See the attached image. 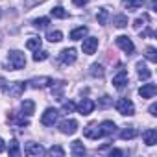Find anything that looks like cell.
<instances>
[{
  "mask_svg": "<svg viewBox=\"0 0 157 157\" xmlns=\"http://www.w3.org/2000/svg\"><path fill=\"white\" fill-rule=\"evenodd\" d=\"M144 2H146V0H122V6H124L128 11H135V10H139L140 6H144Z\"/></svg>",
  "mask_w": 157,
  "mask_h": 157,
  "instance_id": "21",
  "label": "cell"
},
{
  "mask_svg": "<svg viewBox=\"0 0 157 157\" xmlns=\"http://www.w3.org/2000/svg\"><path fill=\"white\" fill-rule=\"evenodd\" d=\"M113 85H115L117 89H124V87L128 85V70H126L124 67H120L118 72L113 76Z\"/></svg>",
  "mask_w": 157,
  "mask_h": 157,
  "instance_id": "5",
  "label": "cell"
},
{
  "mask_svg": "<svg viewBox=\"0 0 157 157\" xmlns=\"http://www.w3.org/2000/svg\"><path fill=\"white\" fill-rule=\"evenodd\" d=\"M115 129H117V126H115V122H111V120H105V122L100 124V133H102V137H109V135H113Z\"/></svg>",
  "mask_w": 157,
  "mask_h": 157,
  "instance_id": "17",
  "label": "cell"
},
{
  "mask_svg": "<svg viewBox=\"0 0 157 157\" xmlns=\"http://www.w3.org/2000/svg\"><path fill=\"white\" fill-rule=\"evenodd\" d=\"M0 17H2V10H0Z\"/></svg>",
  "mask_w": 157,
  "mask_h": 157,
  "instance_id": "46",
  "label": "cell"
},
{
  "mask_svg": "<svg viewBox=\"0 0 157 157\" xmlns=\"http://www.w3.org/2000/svg\"><path fill=\"white\" fill-rule=\"evenodd\" d=\"M70 151H72L74 157H83V155H85V146H83V142H82V140H74L72 146H70Z\"/></svg>",
  "mask_w": 157,
  "mask_h": 157,
  "instance_id": "19",
  "label": "cell"
},
{
  "mask_svg": "<svg viewBox=\"0 0 157 157\" xmlns=\"http://www.w3.org/2000/svg\"><path fill=\"white\" fill-rule=\"evenodd\" d=\"M139 135V131L135 129V126H128V128H124L122 131H120V139L122 140H131V139H135Z\"/></svg>",
  "mask_w": 157,
  "mask_h": 157,
  "instance_id": "20",
  "label": "cell"
},
{
  "mask_svg": "<svg viewBox=\"0 0 157 157\" xmlns=\"http://www.w3.org/2000/svg\"><path fill=\"white\" fill-rule=\"evenodd\" d=\"M41 43H43V41H41L39 37H30V39L26 41V48H28V50H39V48H41Z\"/></svg>",
  "mask_w": 157,
  "mask_h": 157,
  "instance_id": "28",
  "label": "cell"
},
{
  "mask_svg": "<svg viewBox=\"0 0 157 157\" xmlns=\"http://www.w3.org/2000/svg\"><path fill=\"white\" fill-rule=\"evenodd\" d=\"M21 109H22V115L32 117V115H33V111H35V104H33L32 100H24V102H22V105H21Z\"/></svg>",
  "mask_w": 157,
  "mask_h": 157,
  "instance_id": "24",
  "label": "cell"
},
{
  "mask_svg": "<svg viewBox=\"0 0 157 157\" xmlns=\"http://www.w3.org/2000/svg\"><path fill=\"white\" fill-rule=\"evenodd\" d=\"M137 72H139V78H140V80H150V78H151V70H150L142 61L137 63Z\"/></svg>",
  "mask_w": 157,
  "mask_h": 157,
  "instance_id": "22",
  "label": "cell"
},
{
  "mask_svg": "<svg viewBox=\"0 0 157 157\" xmlns=\"http://www.w3.org/2000/svg\"><path fill=\"white\" fill-rule=\"evenodd\" d=\"M148 21H150V17H148V15H142V17L135 19V22H133V28H135V30L139 32V30H140V26H146L144 22H148Z\"/></svg>",
  "mask_w": 157,
  "mask_h": 157,
  "instance_id": "34",
  "label": "cell"
},
{
  "mask_svg": "<svg viewBox=\"0 0 157 157\" xmlns=\"http://www.w3.org/2000/svg\"><path fill=\"white\" fill-rule=\"evenodd\" d=\"M76 109V104L72 102V100H68V102H63V111L65 113H72Z\"/></svg>",
  "mask_w": 157,
  "mask_h": 157,
  "instance_id": "38",
  "label": "cell"
},
{
  "mask_svg": "<svg viewBox=\"0 0 157 157\" xmlns=\"http://www.w3.org/2000/svg\"><path fill=\"white\" fill-rule=\"evenodd\" d=\"M57 120H59V111L54 109V107H48L43 113V117H41V124L43 126H54Z\"/></svg>",
  "mask_w": 157,
  "mask_h": 157,
  "instance_id": "3",
  "label": "cell"
},
{
  "mask_svg": "<svg viewBox=\"0 0 157 157\" xmlns=\"http://www.w3.org/2000/svg\"><path fill=\"white\" fill-rule=\"evenodd\" d=\"M96 48H98V37H89L83 41V54L93 56L96 52Z\"/></svg>",
  "mask_w": 157,
  "mask_h": 157,
  "instance_id": "14",
  "label": "cell"
},
{
  "mask_svg": "<svg viewBox=\"0 0 157 157\" xmlns=\"http://www.w3.org/2000/svg\"><path fill=\"white\" fill-rule=\"evenodd\" d=\"M46 39H48L50 43H59V41L63 39V33L57 32V30H54V32H48V33H46Z\"/></svg>",
  "mask_w": 157,
  "mask_h": 157,
  "instance_id": "31",
  "label": "cell"
},
{
  "mask_svg": "<svg viewBox=\"0 0 157 157\" xmlns=\"http://www.w3.org/2000/svg\"><path fill=\"white\" fill-rule=\"evenodd\" d=\"M83 135H85L87 139H93V140H98V139H102V133H100V124H98V122H93V124H89V126L83 129Z\"/></svg>",
  "mask_w": 157,
  "mask_h": 157,
  "instance_id": "8",
  "label": "cell"
},
{
  "mask_svg": "<svg viewBox=\"0 0 157 157\" xmlns=\"http://www.w3.org/2000/svg\"><path fill=\"white\" fill-rule=\"evenodd\" d=\"M111 104H113V98L107 96V94H104V96L98 100V107H100V109H105V107H109Z\"/></svg>",
  "mask_w": 157,
  "mask_h": 157,
  "instance_id": "33",
  "label": "cell"
},
{
  "mask_svg": "<svg viewBox=\"0 0 157 157\" xmlns=\"http://www.w3.org/2000/svg\"><path fill=\"white\" fill-rule=\"evenodd\" d=\"M4 150H6V142H4V139H2V137H0V153H2Z\"/></svg>",
  "mask_w": 157,
  "mask_h": 157,
  "instance_id": "43",
  "label": "cell"
},
{
  "mask_svg": "<svg viewBox=\"0 0 157 157\" xmlns=\"http://www.w3.org/2000/svg\"><path fill=\"white\" fill-rule=\"evenodd\" d=\"M148 35H150V37H153V35H155V33H153V30L150 28V24H146V30H144V32H140V37H148Z\"/></svg>",
  "mask_w": 157,
  "mask_h": 157,
  "instance_id": "39",
  "label": "cell"
},
{
  "mask_svg": "<svg viewBox=\"0 0 157 157\" xmlns=\"http://www.w3.org/2000/svg\"><path fill=\"white\" fill-rule=\"evenodd\" d=\"M24 153L26 155H30V157H39V155H43L44 153V148L41 146V144H37V142H28L26 146H24Z\"/></svg>",
  "mask_w": 157,
  "mask_h": 157,
  "instance_id": "13",
  "label": "cell"
},
{
  "mask_svg": "<svg viewBox=\"0 0 157 157\" xmlns=\"http://www.w3.org/2000/svg\"><path fill=\"white\" fill-rule=\"evenodd\" d=\"M109 155H111V157H113V155H122V151H120V150H111Z\"/></svg>",
  "mask_w": 157,
  "mask_h": 157,
  "instance_id": "45",
  "label": "cell"
},
{
  "mask_svg": "<svg viewBox=\"0 0 157 157\" xmlns=\"http://www.w3.org/2000/svg\"><path fill=\"white\" fill-rule=\"evenodd\" d=\"M8 122H10V124H17V126H21V128H28V126H30V120L24 118V115L13 113V111L8 115Z\"/></svg>",
  "mask_w": 157,
  "mask_h": 157,
  "instance_id": "12",
  "label": "cell"
},
{
  "mask_svg": "<svg viewBox=\"0 0 157 157\" xmlns=\"http://www.w3.org/2000/svg\"><path fill=\"white\" fill-rule=\"evenodd\" d=\"M115 105H117V111H118L120 115H124V117L135 115V105H133V102H131L129 98H118Z\"/></svg>",
  "mask_w": 157,
  "mask_h": 157,
  "instance_id": "2",
  "label": "cell"
},
{
  "mask_svg": "<svg viewBox=\"0 0 157 157\" xmlns=\"http://www.w3.org/2000/svg\"><path fill=\"white\" fill-rule=\"evenodd\" d=\"M96 19H98V24H107V19H109L107 8H100L98 13H96Z\"/></svg>",
  "mask_w": 157,
  "mask_h": 157,
  "instance_id": "27",
  "label": "cell"
},
{
  "mask_svg": "<svg viewBox=\"0 0 157 157\" xmlns=\"http://www.w3.org/2000/svg\"><path fill=\"white\" fill-rule=\"evenodd\" d=\"M50 91H52V96L56 100H63V91H65V82H52L50 85Z\"/></svg>",
  "mask_w": 157,
  "mask_h": 157,
  "instance_id": "15",
  "label": "cell"
},
{
  "mask_svg": "<svg viewBox=\"0 0 157 157\" xmlns=\"http://www.w3.org/2000/svg\"><path fill=\"white\" fill-rule=\"evenodd\" d=\"M91 76L93 78H104V74H105V68L102 67V65H98V63H94V65H91Z\"/></svg>",
  "mask_w": 157,
  "mask_h": 157,
  "instance_id": "26",
  "label": "cell"
},
{
  "mask_svg": "<svg viewBox=\"0 0 157 157\" xmlns=\"http://www.w3.org/2000/svg\"><path fill=\"white\" fill-rule=\"evenodd\" d=\"M48 24H50V19H46V17H41V19L33 21V26L37 30H44V28H48Z\"/></svg>",
  "mask_w": 157,
  "mask_h": 157,
  "instance_id": "30",
  "label": "cell"
},
{
  "mask_svg": "<svg viewBox=\"0 0 157 157\" xmlns=\"http://www.w3.org/2000/svg\"><path fill=\"white\" fill-rule=\"evenodd\" d=\"M76 57H78L76 48H65V50H61V54H59V61H61L63 65H72V63H76Z\"/></svg>",
  "mask_w": 157,
  "mask_h": 157,
  "instance_id": "7",
  "label": "cell"
},
{
  "mask_svg": "<svg viewBox=\"0 0 157 157\" xmlns=\"http://www.w3.org/2000/svg\"><path fill=\"white\" fill-rule=\"evenodd\" d=\"M24 91H26V83H22V82H15V83H10V87L8 85L4 87V93L13 98H19Z\"/></svg>",
  "mask_w": 157,
  "mask_h": 157,
  "instance_id": "4",
  "label": "cell"
},
{
  "mask_svg": "<svg viewBox=\"0 0 157 157\" xmlns=\"http://www.w3.org/2000/svg\"><path fill=\"white\" fill-rule=\"evenodd\" d=\"M24 65H26L24 54L19 52V50H11L4 67H6V70H19V68H24Z\"/></svg>",
  "mask_w": 157,
  "mask_h": 157,
  "instance_id": "1",
  "label": "cell"
},
{
  "mask_svg": "<svg viewBox=\"0 0 157 157\" xmlns=\"http://www.w3.org/2000/svg\"><path fill=\"white\" fill-rule=\"evenodd\" d=\"M113 24H115L117 28H126V26H128V17H126L124 13H118V15L113 17Z\"/></svg>",
  "mask_w": 157,
  "mask_h": 157,
  "instance_id": "25",
  "label": "cell"
},
{
  "mask_svg": "<svg viewBox=\"0 0 157 157\" xmlns=\"http://www.w3.org/2000/svg\"><path fill=\"white\" fill-rule=\"evenodd\" d=\"M44 0H26V8H33V6H37V4H43Z\"/></svg>",
  "mask_w": 157,
  "mask_h": 157,
  "instance_id": "40",
  "label": "cell"
},
{
  "mask_svg": "<svg viewBox=\"0 0 157 157\" xmlns=\"http://www.w3.org/2000/svg\"><path fill=\"white\" fill-rule=\"evenodd\" d=\"M67 11L61 8V6H56V8H52V17H56V19H67Z\"/></svg>",
  "mask_w": 157,
  "mask_h": 157,
  "instance_id": "32",
  "label": "cell"
},
{
  "mask_svg": "<svg viewBox=\"0 0 157 157\" xmlns=\"http://www.w3.org/2000/svg\"><path fill=\"white\" fill-rule=\"evenodd\" d=\"M150 10L151 11H157V2H155V0H151V2H150Z\"/></svg>",
  "mask_w": 157,
  "mask_h": 157,
  "instance_id": "44",
  "label": "cell"
},
{
  "mask_svg": "<svg viewBox=\"0 0 157 157\" xmlns=\"http://www.w3.org/2000/svg\"><path fill=\"white\" fill-rule=\"evenodd\" d=\"M87 32H89V30H87L85 26H80V28H76V30L70 32V39H72V41H80V39H83V37L87 35Z\"/></svg>",
  "mask_w": 157,
  "mask_h": 157,
  "instance_id": "23",
  "label": "cell"
},
{
  "mask_svg": "<svg viewBox=\"0 0 157 157\" xmlns=\"http://www.w3.org/2000/svg\"><path fill=\"white\" fill-rule=\"evenodd\" d=\"M72 2H74L78 8H83L85 4H89V0H72Z\"/></svg>",
  "mask_w": 157,
  "mask_h": 157,
  "instance_id": "41",
  "label": "cell"
},
{
  "mask_svg": "<svg viewBox=\"0 0 157 157\" xmlns=\"http://www.w3.org/2000/svg\"><path fill=\"white\" fill-rule=\"evenodd\" d=\"M52 82H54L52 78H48V76H41V78H33V80H30L28 83H30L32 89H44V87H50Z\"/></svg>",
  "mask_w": 157,
  "mask_h": 157,
  "instance_id": "9",
  "label": "cell"
},
{
  "mask_svg": "<svg viewBox=\"0 0 157 157\" xmlns=\"http://www.w3.org/2000/svg\"><path fill=\"white\" fill-rule=\"evenodd\" d=\"M8 153L10 155H13V157H19L21 155V150H19V142L13 139V140H10V148H8Z\"/></svg>",
  "mask_w": 157,
  "mask_h": 157,
  "instance_id": "29",
  "label": "cell"
},
{
  "mask_svg": "<svg viewBox=\"0 0 157 157\" xmlns=\"http://www.w3.org/2000/svg\"><path fill=\"white\" fill-rule=\"evenodd\" d=\"M59 131L61 133H65V135H74L76 131H78V122L76 120H63L61 124H59Z\"/></svg>",
  "mask_w": 157,
  "mask_h": 157,
  "instance_id": "11",
  "label": "cell"
},
{
  "mask_svg": "<svg viewBox=\"0 0 157 157\" xmlns=\"http://www.w3.org/2000/svg\"><path fill=\"white\" fill-rule=\"evenodd\" d=\"M155 93H157L155 83H146V85H142V87L139 89L140 98H153V96H155Z\"/></svg>",
  "mask_w": 157,
  "mask_h": 157,
  "instance_id": "16",
  "label": "cell"
},
{
  "mask_svg": "<svg viewBox=\"0 0 157 157\" xmlns=\"http://www.w3.org/2000/svg\"><path fill=\"white\" fill-rule=\"evenodd\" d=\"M148 111H150V115H151V117H155V115H157V104H151Z\"/></svg>",
  "mask_w": 157,
  "mask_h": 157,
  "instance_id": "42",
  "label": "cell"
},
{
  "mask_svg": "<svg viewBox=\"0 0 157 157\" xmlns=\"http://www.w3.org/2000/svg\"><path fill=\"white\" fill-rule=\"evenodd\" d=\"M142 140H144L148 146H153V144L157 142V131H155L153 128H150V129L142 131Z\"/></svg>",
  "mask_w": 157,
  "mask_h": 157,
  "instance_id": "18",
  "label": "cell"
},
{
  "mask_svg": "<svg viewBox=\"0 0 157 157\" xmlns=\"http://www.w3.org/2000/svg\"><path fill=\"white\" fill-rule=\"evenodd\" d=\"M46 153H48V155H59V157H63V155H65V150H63L61 146H52Z\"/></svg>",
  "mask_w": 157,
  "mask_h": 157,
  "instance_id": "37",
  "label": "cell"
},
{
  "mask_svg": "<svg viewBox=\"0 0 157 157\" xmlns=\"http://www.w3.org/2000/svg\"><path fill=\"white\" fill-rule=\"evenodd\" d=\"M44 59H48V52L46 50H35V54H33V61H44Z\"/></svg>",
  "mask_w": 157,
  "mask_h": 157,
  "instance_id": "36",
  "label": "cell"
},
{
  "mask_svg": "<svg viewBox=\"0 0 157 157\" xmlns=\"http://www.w3.org/2000/svg\"><path fill=\"white\" fill-rule=\"evenodd\" d=\"M76 109H78V113H80V115L87 117V115H91V113H93V109H94V102H93V100H89V98H83L80 104L76 105Z\"/></svg>",
  "mask_w": 157,
  "mask_h": 157,
  "instance_id": "10",
  "label": "cell"
},
{
  "mask_svg": "<svg viewBox=\"0 0 157 157\" xmlns=\"http://www.w3.org/2000/svg\"><path fill=\"white\" fill-rule=\"evenodd\" d=\"M146 59L151 61V63L157 61V50H155L153 46H148V48H146Z\"/></svg>",
  "mask_w": 157,
  "mask_h": 157,
  "instance_id": "35",
  "label": "cell"
},
{
  "mask_svg": "<svg viewBox=\"0 0 157 157\" xmlns=\"http://www.w3.org/2000/svg\"><path fill=\"white\" fill-rule=\"evenodd\" d=\"M115 41H117V44H118V46H120V48H122L128 56L135 52V44H133V41H131L129 37H126V35H118Z\"/></svg>",
  "mask_w": 157,
  "mask_h": 157,
  "instance_id": "6",
  "label": "cell"
}]
</instances>
